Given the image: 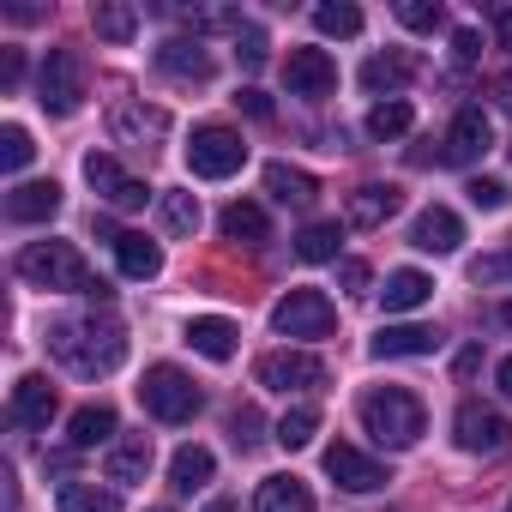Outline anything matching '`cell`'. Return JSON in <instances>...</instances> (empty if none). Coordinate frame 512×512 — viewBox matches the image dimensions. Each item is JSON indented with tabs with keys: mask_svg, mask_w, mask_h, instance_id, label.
Masks as SVG:
<instances>
[{
	"mask_svg": "<svg viewBox=\"0 0 512 512\" xmlns=\"http://www.w3.org/2000/svg\"><path fill=\"white\" fill-rule=\"evenodd\" d=\"M49 350H55V362H67L79 380H103V374H115V368L127 362V332H121V320H109V314L61 320V326H49Z\"/></svg>",
	"mask_w": 512,
	"mask_h": 512,
	"instance_id": "obj_1",
	"label": "cell"
},
{
	"mask_svg": "<svg viewBox=\"0 0 512 512\" xmlns=\"http://www.w3.org/2000/svg\"><path fill=\"white\" fill-rule=\"evenodd\" d=\"M356 416H362V428H368L380 446H392V452L416 446L422 428H428V410H422V398H416L410 386H368V392L356 398Z\"/></svg>",
	"mask_w": 512,
	"mask_h": 512,
	"instance_id": "obj_2",
	"label": "cell"
},
{
	"mask_svg": "<svg viewBox=\"0 0 512 512\" xmlns=\"http://www.w3.org/2000/svg\"><path fill=\"white\" fill-rule=\"evenodd\" d=\"M19 278L31 290H55V296H97V284H103V278H91L85 253L73 241H55V235L49 241H31L19 253Z\"/></svg>",
	"mask_w": 512,
	"mask_h": 512,
	"instance_id": "obj_3",
	"label": "cell"
},
{
	"mask_svg": "<svg viewBox=\"0 0 512 512\" xmlns=\"http://www.w3.org/2000/svg\"><path fill=\"white\" fill-rule=\"evenodd\" d=\"M139 404H145L157 422H193L199 404H205V392H199L193 374H181L175 362H157V368H145V380H139Z\"/></svg>",
	"mask_w": 512,
	"mask_h": 512,
	"instance_id": "obj_4",
	"label": "cell"
},
{
	"mask_svg": "<svg viewBox=\"0 0 512 512\" xmlns=\"http://www.w3.org/2000/svg\"><path fill=\"white\" fill-rule=\"evenodd\" d=\"M37 103L49 115H79V103H85V61H79V49H49V61L37 67Z\"/></svg>",
	"mask_w": 512,
	"mask_h": 512,
	"instance_id": "obj_5",
	"label": "cell"
},
{
	"mask_svg": "<svg viewBox=\"0 0 512 512\" xmlns=\"http://www.w3.org/2000/svg\"><path fill=\"white\" fill-rule=\"evenodd\" d=\"M241 163H247V145H241L235 127H193V139H187V169H193L199 181H223V175H235Z\"/></svg>",
	"mask_w": 512,
	"mask_h": 512,
	"instance_id": "obj_6",
	"label": "cell"
},
{
	"mask_svg": "<svg viewBox=\"0 0 512 512\" xmlns=\"http://www.w3.org/2000/svg\"><path fill=\"white\" fill-rule=\"evenodd\" d=\"M272 326H278L284 338H332L338 308L326 302V290H290V296L272 308Z\"/></svg>",
	"mask_w": 512,
	"mask_h": 512,
	"instance_id": "obj_7",
	"label": "cell"
},
{
	"mask_svg": "<svg viewBox=\"0 0 512 512\" xmlns=\"http://www.w3.org/2000/svg\"><path fill=\"white\" fill-rule=\"evenodd\" d=\"M452 440H458V452H476V458H494V452H506L512 446V422L500 416V410H488V404H458V416H452Z\"/></svg>",
	"mask_w": 512,
	"mask_h": 512,
	"instance_id": "obj_8",
	"label": "cell"
},
{
	"mask_svg": "<svg viewBox=\"0 0 512 512\" xmlns=\"http://www.w3.org/2000/svg\"><path fill=\"white\" fill-rule=\"evenodd\" d=\"M253 380H260L266 392H320L326 386V362L308 356V350H272V356H260Z\"/></svg>",
	"mask_w": 512,
	"mask_h": 512,
	"instance_id": "obj_9",
	"label": "cell"
},
{
	"mask_svg": "<svg viewBox=\"0 0 512 512\" xmlns=\"http://www.w3.org/2000/svg\"><path fill=\"white\" fill-rule=\"evenodd\" d=\"M109 133H115V145H127V151H145V157H151V151L169 139V115H163L157 103H145V97H127V103H115Z\"/></svg>",
	"mask_w": 512,
	"mask_h": 512,
	"instance_id": "obj_10",
	"label": "cell"
},
{
	"mask_svg": "<svg viewBox=\"0 0 512 512\" xmlns=\"http://www.w3.org/2000/svg\"><path fill=\"white\" fill-rule=\"evenodd\" d=\"M326 476L338 482V488H350V494H374V488H386L392 476H386V464L380 458H368L362 446H350V440H332L326 446Z\"/></svg>",
	"mask_w": 512,
	"mask_h": 512,
	"instance_id": "obj_11",
	"label": "cell"
},
{
	"mask_svg": "<svg viewBox=\"0 0 512 512\" xmlns=\"http://www.w3.org/2000/svg\"><path fill=\"white\" fill-rule=\"evenodd\" d=\"M85 181H91V187H97L115 211H139V205L151 199V187H145V181H133V175H127L109 151H91V157H85Z\"/></svg>",
	"mask_w": 512,
	"mask_h": 512,
	"instance_id": "obj_12",
	"label": "cell"
},
{
	"mask_svg": "<svg viewBox=\"0 0 512 512\" xmlns=\"http://www.w3.org/2000/svg\"><path fill=\"white\" fill-rule=\"evenodd\" d=\"M284 79H290V97H332L338 91V61L326 49H290L284 61Z\"/></svg>",
	"mask_w": 512,
	"mask_h": 512,
	"instance_id": "obj_13",
	"label": "cell"
},
{
	"mask_svg": "<svg viewBox=\"0 0 512 512\" xmlns=\"http://www.w3.org/2000/svg\"><path fill=\"white\" fill-rule=\"evenodd\" d=\"M440 145H446V151H440V163H458V169H464V163H476V157L494 145V127H488V115L470 103V109H458V115H452V127H446V139H440Z\"/></svg>",
	"mask_w": 512,
	"mask_h": 512,
	"instance_id": "obj_14",
	"label": "cell"
},
{
	"mask_svg": "<svg viewBox=\"0 0 512 512\" xmlns=\"http://www.w3.org/2000/svg\"><path fill=\"white\" fill-rule=\"evenodd\" d=\"M157 67H163L169 79H181V85H211V73H217L199 37H169V43H157Z\"/></svg>",
	"mask_w": 512,
	"mask_h": 512,
	"instance_id": "obj_15",
	"label": "cell"
},
{
	"mask_svg": "<svg viewBox=\"0 0 512 512\" xmlns=\"http://www.w3.org/2000/svg\"><path fill=\"white\" fill-rule=\"evenodd\" d=\"M55 410H61V392L49 386V374H25V380L13 386V410H7V416H13L19 428H49Z\"/></svg>",
	"mask_w": 512,
	"mask_h": 512,
	"instance_id": "obj_16",
	"label": "cell"
},
{
	"mask_svg": "<svg viewBox=\"0 0 512 512\" xmlns=\"http://www.w3.org/2000/svg\"><path fill=\"white\" fill-rule=\"evenodd\" d=\"M458 241H464V223H458L452 205H428V211H416V223H410V247H422V253H452Z\"/></svg>",
	"mask_w": 512,
	"mask_h": 512,
	"instance_id": "obj_17",
	"label": "cell"
},
{
	"mask_svg": "<svg viewBox=\"0 0 512 512\" xmlns=\"http://www.w3.org/2000/svg\"><path fill=\"white\" fill-rule=\"evenodd\" d=\"M181 338H187L205 362H229V356L241 350V332H235V320H223V314H193Z\"/></svg>",
	"mask_w": 512,
	"mask_h": 512,
	"instance_id": "obj_18",
	"label": "cell"
},
{
	"mask_svg": "<svg viewBox=\"0 0 512 512\" xmlns=\"http://www.w3.org/2000/svg\"><path fill=\"white\" fill-rule=\"evenodd\" d=\"M103 470H109V482H115V488L145 482V476H151V434H121V440L109 446Z\"/></svg>",
	"mask_w": 512,
	"mask_h": 512,
	"instance_id": "obj_19",
	"label": "cell"
},
{
	"mask_svg": "<svg viewBox=\"0 0 512 512\" xmlns=\"http://www.w3.org/2000/svg\"><path fill=\"white\" fill-rule=\"evenodd\" d=\"M61 211V181H19L7 193V217L13 223H49Z\"/></svg>",
	"mask_w": 512,
	"mask_h": 512,
	"instance_id": "obj_20",
	"label": "cell"
},
{
	"mask_svg": "<svg viewBox=\"0 0 512 512\" xmlns=\"http://www.w3.org/2000/svg\"><path fill=\"white\" fill-rule=\"evenodd\" d=\"M398 205H404V187H392V181H368V187L350 193V223H356V229H380L386 217H398Z\"/></svg>",
	"mask_w": 512,
	"mask_h": 512,
	"instance_id": "obj_21",
	"label": "cell"
},
{
	"mask_svg": "<svg viewBox=\"0 0 512 512\" xmlns=\"http://www.w3.org/2000/svg\"><path fill=\"white\" fill-rule=\"evenodd\" d=\"M434 350H440V332H434V326H380V338H374V356H380V362L434 356Z\"/></svg>",
	"mask_w": 512,
	"mask_h": 512,
	"instance_id": "obj_22",
	"label": "cell"
},
{
	"mask_svg": "<svg viewBox=\"0 0 512 512\" xmlns=\"http://www.w3.org/2000/svg\"><path fill=\"white\" fill-rule=\"evenodd\" d=\"M410 79H416V55H404V49H386V55H368V61H362V85H368L374 97H380V91L392 97V91H404Z\"/></svg>",
	"mask_w": 512,
	"mask_h": 512,
	"instance_id": "obj_23",
	"label": "cell"
},
{
	"mask_svg": "<svg viewBox=\"0 0 512 512\" xmlns=\"http://www.w3.org/2000/svg\"><path fill=\"white\" fill-rule=\"evenodd\" d=\"M253 512H314V488L302 476H266L253 494Z\"/></svg>",
	"mask_w": 512,
	"mask_h": 512,
	"instance_id": "obj_24",
	"label": "cell"
},
{
	"mask_svg": "<svg viewBox=\"0 0 512 512\" xmlns=\"http://www.w3.org/2000/svg\"><path fill=\"white\" fill-rule=\"evenodd\" d=\"M115 260H121V272H127L133 284H151V278L163 272V247L145 241V235H133V229H121V235H115Z\"/></svg>",
	"mask_w": 512,
	"mask_h": 512,
	"instance_id": "obj_25",
	"label": "cell"
},
{
	"mask_svg": "<svg viewBox=\"0 0 512 512\" xmlns=\"http://www.w3.org/2000/svg\"><path fill=\"white\" fill-rule=\"evenodd\" d=\"M266 193H272L278 205H296V211H308V205L320 199V181H314L308 169H290V163H266Z\"/></svg>",
	"mask_w": 512,
	"mask_h": 512,
	"instance_id": "obj_26",
	"label": "cell"
},
{
	"mask_svg": "<svg viewBox=\"0 0 512 512\" xmlns=\"http://www.w3.org/2000/svg\"><path fill=\"white\" fill-rule=\"evenodd\" d=\"M67 446H73V452L115 446V410H109V404H85V410H73V422H67Z\"/></svg>",
	"mask_w": 512,
	"mask_h": 512,
	"instance_id": "obj_27",
	"label": "cell"
},
{
	"mask_svg": "<svg viewBox=\"0 0 512 512\" xmlns=\"http://www.w3.org/2000/svg\"><path fill=\"white\" fill-rule=\"evenodd\" d=\"M217 229L229 235V241H241V247H260L266 235H272V223H266V211L253 205V199H235V205H223V217H217Z\"/></svg>",
	"mask_w": 512,
	"mask_h": 512,
	"instance_id": "obj_28",
	"label": "cell"
},
{
	"mask_svg": "<svg viewBox=\"0 0 512 512\" xmlns=\"http://www.w3.org/2000/svg\"><path fill=\"white\" fill-rule=\"evenodd\" d=\"M211 470H217V458H211V446H199V440L175 446V458H169V482H175L181 494L205 488V482H211Z\"/></svg>",
	"mask_w": 512,
	"mask_h": 512,
	"instance_id": "obj_29",
	"label": "cell"
},
{
	"mask_svg": "<svg viewBox=\"0 0 512 512\" xmlns=\"http://www.w3.org/2000/svg\"><path fill=\"white\" fill-rule=\"evenodd\" d=\"M428 296H434V278H428V272H392V278H386V290H380L386 314H416Z\"/></svg>",
	"mask_w": 512,
	"mask_h": 512,
	"instance_id": "obj_30",
	"label": "cell"
},
{
	"mask_svg": "<svg viewBox=\"0 0 512 512\" xmlns=\"http://www.w3.org/2000/svg\"><path fill=\"white\" fill-rule=\"evenodd\" d=\"M91 31H97L103 43H133L139 7H127V0H103V7H91Z\"/></svg>",
	"mask_w": 512,
	"mask_h": 512,
	"instance_id": "obj_31",
	"label": "cell"
},
{
	"mask_svg": "<svg viewBox=\"0 0 512 512\" xmlns=\"http://www.w3.org/2000/svg\"><path fill=\"white\" fill-rule=\"evenodd\" d=\"M338 241H344L338 223H308V229L296 235V260H308V266H332V260H338Z\"/></svg>",
	"mask_w": 512,
	"mask_h": 512,
	"instance_id": "obj_32",
	"label": "cell"
},
{
	"mask_svg": "<svg viewBox=\"0 0 512 512\" xmlns=\"http://www.w3.org/2000/svg\"><path fill=\"white\" fill-rule=\"evenodd\" d=\"M410 121H416V115H410L404 97H380V103L368 109V139H404Z\"/></svg>",
	"mask_w": 512,
	"mask_h": 512,
	"instance_id": "obj_33",
	"label": "cell"
},
{
	"mask_svg": "<svg viewBox=\"0 0 512 512\" xmlns=\"http://www.w3.org/2000/svg\"><path fill=\"white\" fill-rule=\"evenodd\" d=\"M157 217H163L169 235H193L199 229V199L181 193V187H169V193H157Z\"/></svg>",
	"mask_w": 512,
	"mask_h": 512,
	"instance_id": "obj_34",
	"label": "cell"
},
{
	"mask_svg": "<svg viewBox=\"0 0 512 512\" xmlns=\"http://www.w3.org/2000/svg\"><path fill=\"white\" fill-rule=\"evenodd\" d=\"M61 512H121V494L97 482H61Z\"/></svg>",
	"mask_w": 512,
	"mask_h": 512,
	"instance_id": "obj_35",
	"label": "cell"
},
{
	"mask_svg": "<svg viewBox=\"0 0 512 512\" xmlns=\"http://www.w3.org/2000/svg\"><path fill=\"white\" fill-rule=\"evenodd\" d=\"M175 19H181L193 37H205V31H235V37H241V31H247L235 7H175Z\"/></svg>",
	"mask_w": 512,
	"mask_h": 512,
	"instance_id": "obj_36",
	"label": "cell"
},
{
	"mask_svg": "<svg viewBox=\"0 0 512 512\" xmlns=\"http://www.w3.org/2000/svg\"><path fill=\"white\" fill-rule=\"evenodd\" d=\"M314 31L320 37H356L362 31V7H350V0H320V7H314Z\"/></svg>",
	"mask_w": 512,
	"mask_h": 512,
	"instance_id": "obj_37",
	"label": "cell"
},
{
	"mask_svg": "<svg viewBox=\"0 0 512 512\" xmlns=\"http://www.w3.org/2000/svg\"><path fill=\"white\" fill-rule=\"evenodd\" d=\"M314 434H320V410H314V404H296V410L278 422V434H272V440H278L284 452H302Z\"/></svg>",
	"mask_w": 512,
	"mask_h": 512,
	"instance_id": "obj_38",
	"label": "cell"
},
{
	"mask_svg": "<svg viewBox=\"0 0 512 512\" xmlns=\"http://www.w3.org/2000/svg\"><path fill=\"white\" fill-rule=\"evenodd\" d=\"M31 157H37V145H31V133H25V127H0V169L19 175Z\"/></svg>",
	"mask_w": 512,
	"mask_h": 512,
	"instance_id": "obj_39",
	"label": "cell"
},
{
	"mask_svg": "<svg viewBox=\"0 0 512 512\" xmlns=\"http://www.w3.org/2000/svg\"><path fill=\"white\" fill-rule=\"evenodd\" d=\"M398 25H410V31H440V25H446V7H440V0H398Z\"/></svg>",
	"mask_w": 512,
	"mask_h": 512,
	"instance_id": "obj_40",
	"label": "cell"
},
{
	"mask_svg": "<svg viewBox=\"0 0 512 512\" xmlns=\"http://www.w3.org/2000/svg\"><path fill=\"white\" fill-rule=\"evenodd\" d=\"M266 55H272V43H266V31H260V25H247V31L235 37V61H241L247 73H260V67H266Z\"/></svg>",
	"mask_w": 512,
	"mask_h": 512,
	"instance_id": "obj_41",
	"label": "cell"
},
{
	"mask_svg": "<svg viewBox=\"0 0 512 512\" xmlns=\"http://www.w3.org/2000/svg\"><path fill=\"white\" fill-rule=\"evenodd\" d=\"M464 193H470V205H476V211H500V205H506V181H494V175H476Z\"/></svg>",
	"mask_w": 512,
	"mask_h": 512,
	"instance_id": "obj_42",
	"label": "cell"
},
{
	"mask_svg": "<svg viewBox=\"0 0 512 512\" xmlns=\"http://www.w3.org/2000/svg\"><path fill=\"white\" fill-rule=\"evenodd\" d=\"M260 428H266V422H260V410H253V404H241V410H235V422H229V434H235V446H241V452H247V446H260Z\"/></svg>",
	"mask_w": 512,
	"mask_h": 512,
	"instance_id": "obj_43",
	"label": "cell"
},
{
	"mask_svg": "<svg viewBox=\"0 0 512 512\" xmlns=\"http://www.w3.org/2000/svg\"><path fill=\"white\" fill-rule=\"evenodd\" d=\"M482 61V31H452V67H476Z\"/></svg>",
	"mask_w": 512,
	"mask_h": 512,
	"instance_id": "obj_44",
	"label": "cell"
},
{
	"mask_svg": "<svg viewBox=\"0 0 512 512\" xmlns=\"http://www.w3.org/2000/svg\"><path fill=\"white\" fill-rule=\"evenodd\" d=\"M470 278H476V284H500V278H512V253H482V260L470 266Z\"/></svg>",
	"mask_w": 512,
	"mask_h": 512,
	"instance_id": "obj_45",
	"label": "cell"
},
{
	"mask_svg": "<svg viewBox=\"0 0 512 512\" xmlns=\"http://www.w3.org/2000/svg\"><path fill=\"white\" fill-rule=\"evenodd\" d=\"M338 284H344L350 296H368V266H362V260H344V266H338Z\"/></svg>",
	"mask_w": 512,
	"mask_h": 512,
	"instance_id": "obj_46",
	"label": "cell"
},
{
	"mask_svg": "<svg viewBox=\"0 0 512 512\" xmlns=\"http://www.w3.org/2000/svg\"><path fill=\"white\" fill-rule=\"evenodd\" d=\"M19 79H25V55H19V49H0V85L13 91Z\"/></svg>",
	"mask_w": 512,
	"mask_h": 512,
	"instance_id": "obj_47",
	"label": "cell"
},
{
	"mask_svg": "<svg viewBox=\"0 0 512 512\" xmlns=\"http://www.w3.org/2000/svg\"><path fill=\"white\" fill-rule=\"evenodd\" d=\"M235 103H241V109H247L253 121H272V97H266V91H253V85H247V91H241Z\"/></svg>",
	"mask_w": 512,
	"mask_h": 512,
	"instance_id": "obj_48",
	"label": "cell"
},
{
	"mask_svg": "<svg viewBox=\"0 0 512 512\" xmlns=\"http://www.w3.org/2000/svg\"><path fill=\"white\" fill-rule=\"evenodd\" d=\"M494 37L500 49H512V7H494Z\"/></svg>",
	"mask_w": 512,
	"mask_h": 512,
	"instance_id": "obj_49",
	"label": "cell"
},
{
	"mask_svg": "<svg viewBox=\"0 0 512 512\" xmlns=\"http://www.w3.org/2000/svg\"><path fill=\"white\" fill-rule=\"evenodd\" d=\"M494 386H500V398H506V404H512V356H506V362H500V368H494Z\"/></svg>",
	"mask_w": 512,
	"mask_h": 512,
	"instance_id": "obj_50",
	"label": "cell"
},
{
	"mask_svg": "<svg viewBox=\"0 0 512 512\" xmlns=\"http://www.w3.org/2000/svg\"><path fill=\"white\" fill-rule=\"evenodd\" d=\"M452 368H458V374H476V368H482V350H464V356H458Z\"/></svg>",
	"mask_w": 512,
	"mask_h": 512,
	"instance_id": "obj_51",
	"label": "cell"
},
{
	"mask_svg": "<svg viewBox=\"0 0 512 512\" xmlns=\"http://www.w3.org/2000/svg\"><path fill=\"white\" fill-rule=\"evenodd\" d=\"M494 97H500V109H506V115H512V73H506V79H500V91H494Z\"/></svg>",
	"mask_w": 512,
	"mask_h": 512,
	"instance_id": "obj_52",
	"label": "cell"
},
{
	"mask_svg": "<svg viewBox=\"0 0 512 512\" xmlns=\"http://www.w3.org/2000/svg\"><path fill=\"white\" fill-rule=\"evenodd\" d=\"M205 512H235V500H211V506H205Z\"/></svg>",
	"mask_w": 512,
	"mask_h": 512,
	"instance_id": "obj_53",
	"label": "cell"
},
{
	"mask_svg": "<svg viewBox=\"0 0 512 512\" xmlns=\"http://www.w3.org/2000/svg\"><path fill=\"white\" fill-rule=\"evenodd\" d=\"M500 320H506V332H512V296H506V302H500Z\"/></svg>",
	"mask_w": 512,
	"mask_h": 512,
	"instance_id": "obj_54",
	"label": "cell"
},
{
	"mask_svg": "<svg viewBox=\"0 0 512 512\" xmlns=\"http://www.w3.org/2000/svg\"><path fill=\"white\" fill-rule=\"evenodd\" d=\"M151 512H169V506H151Z\"/></svg>",
	"mask_w": 512,
	"mask_h": 512,
	"instance_id": "obj_55",
	"label": "cell"
},
{
	"mask_svg": "<svg viewBox=\"0 0 512 512\" xmlns=\"http://www.w3.org/2000/svg\"><path fill=\"white\" fill-rule=\"evenodd\" d=\"M506 512H512V500H506Z\"/></svg>",
	"mask_w": 512,
	"mask_h": 512,
	"instance_id": "obj_56",
	"label": "cell"
}]
</instances>
